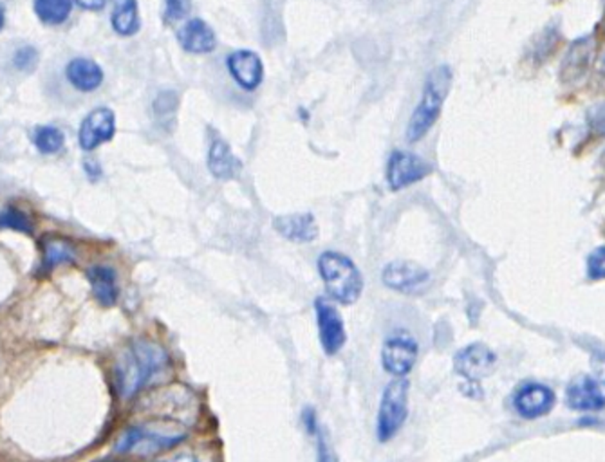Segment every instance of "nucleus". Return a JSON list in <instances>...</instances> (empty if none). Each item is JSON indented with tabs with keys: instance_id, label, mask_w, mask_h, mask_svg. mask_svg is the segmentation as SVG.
Instances as JSON below:
<instances>
[{
	"instance_id": "20e7f679",
	"label": "nucleus",
	"mask_w": 605,
	"mask_h": 462,
	"mask_svg": "<svg viewBox=\"0 0 605 462\" xmlns=\"http://www.w3.org/2000/svg\"><path fill=\"white\" fill-rule=\"evenodd\" d=\"M186 437V430L179 427H163L158 428L154 425L130 427L123 432L116 444V451L120 453H142L151 455L159 450L179 444Z\"/></svg>"
},
{
	"instance_id": "412c9836",
	"label": "nucleus",
	"mask_w": 605,
	"mask_h": 462,
	"mask_svg": "<svg viewBox=\"0 0 605 462\" xmlns=\"http://www.w3.org/2000/svg\"><path fill=\"white\" fill-rule=\"evenodd\" d=\"M112 29L121 36H132L139 31L137 0H114L112 10Z\"/></svg>"
},
{
	"instance_id": "2eb2a0df",
	"label": "nucleus",
	"mask_w": 605,
	"mask_h": 462,
	"mask_svg": "<svg viewBox=\"0 0 605 462\" xmlns=\"http://www.w3.org/2000/svg\"><path fill=\"white\" fill-rule=\"evenodd\" d=\"M177 40L181 43V48L194 55H205L212 53L217 45V38L213 29L201 19H192L186 22L179 33Z\"/></svg>"
},
{
	"instance_id": "72a5a7b5",
	"label": "nucleus",
	"mask_w": 605,
	"mask_h": 462,
	"mask_svg": "<svg viewBox=\"0 0 605 462\" xmlns=\"http://www.w3.org/2000/svg\"><path fill=\"white\" fill-rule=\"evenodd\" d=\"M4 20H6L4 10H3V8H0V31H3V27H4Z\"/></svg>"
},
{
	"instance_id": "473e14b6",
	"label": "nucleus",
	"mask_w": 605,
	"mask_h": 462,
	"mask_svg": "<svg viewBox=\"0 0 605 462\" xmlns=\"http://www.w3.org/2000/svg\"><path fill=\"white\" fill-rule=\"evenodd\" d=\"M593 365H594V371H596V374H598L600 381H603V383H605V356H598V358H594Z\"/></svg>"
},
{
	"instance_id": "f8f14e48",
	"label": "nucleus",
	"mask_w": 605,
	"mask_h": 462,
	"mask_svg": "<svg viewBox=\"0 0 605 462\" xmlns=\"http://www.w3.org/2000/svg\"><path fill=\"white\" fill-rule=\"evenodd\" d=\"M382 279L389 289L410 295L429 282V271L415 262L396 260L385 266Z\"/></svg>"
},
{
	"instance_id": "a878e982",
	"label": "nucleus",
	"mask_w": 605,
	"mask_h": 462,
	"mask_svg": "<svg viewBox=\"0 0 605 462\" xmlns=\"http://www.w3.org/2000/svg\"><path fill=\"white\" fill-rule=\"evenodd\" d=\"M13 64L20 73H33L38 65V51L31 45H24L13 55Z\"/></svg>"
},
{
	"instance_id": "9b49d317",
	"label": "nucleus",
	"mask_w": 605,
	"mask_h": 462,
	"mask_svg": "<svg viewBox=\"0 0 605 462\" xmlns=\"http://www.w3.org/2000/svg\"><path fill=\"white\" fill-rule=\"evenodd\" d=\"M556 403L555 392L542 383H526L514 396V408L521 418L533 421L547 415Z\"/></svg>"
},
{
	"instance_id": "f3484780",
	"label": "nucleus",
	"mask_w": 605,
	"mask_h": 462,
	"mask_svg": "<svg viewBox=\"0 0 605 462\" xmlns=\"http://www.w3.org/2000/svg\"><path fill=\"white\" fill-rule=\"evenodd\" d=\"M66 76L80 92H92L104 83L102 67L90 58H74L67 64Z\"/></svg>"
},
{
	"instance_id": "dca6fc26",
	"label": "nucleus",
	"mask_w": 605,
	"mask_h": 462,
	"mask_svg": "<svg viewBox=\"0 0 605 462\" xmlns=\"http://www.w3.org/2000/svg\"><path fill=\"white\" fill-rule=\"evenodd\" d=\"M275 229L293 243H313L318 237V226L311 213H291L276 217Z\"/></svg>"
},
{
	"instance_id": "c756f323",
	"label": "nucleus",
	"mask_w": 605,
	"mask_h": 462,
	"mask_svg": "<svg viewBox=\"0 0 605 462\" xmlns=\"http://www.w3.org/2000/svg\"><path fill=\"white\" fill-rule=\"evenodd\" d=\"M318 462H337V455L325 435H318Z\"/></svg>"
},
{
	"instance_id": "6e6552de",
	"label": "nucleus",
	"mask_w": 605,
	"mask_h": 462,
	"mask_svg": "<svg viewBox=\"0 0 605 462\" xmlns=\"http://www.w3.org/2000/svg\"><path fill=\"white\" fill-rule=\"evenodd\" d=\"M417 343L408 335H392L385 340L382 349V365L385 373L396 376L398 380L410 374L417 361Z\"/></svg>"
},
{
	"instance_id": "aec40b11",
	"label": "nucleus",
	"mask_w": 605,
	"mask_h": 462,
	"mask_svg": "<svg viewBox=\"0 0 605 462\" xmlns=\"http://www.w3.org/2000/svg\"><path fill=\"white\" fill-rule=\"evenodd\" d=\"M76 260L74 248L69 241L60 237H45L42 241V271H51L64 264Z\"/></svg>"
},
{
	"instance_id": "a211bd4d",
	"label": "nucleus",
	"mask_w": 605,
	"mask_h": 462,
	"mask_svg": "<svg viewBox=\"0 0 605 462\" xmlns=\"http://www.w3.org/2000/svg\"><path fill=\"white\" fill-rule=\"evenodd\" d=\"M87 279L90 282L92 293H95L97 300L105 305L111 307L118 302L120 296V289H118V279H116V271L109 266H92L87 271Z\"/></svg>"
},
{
	"instance_id": "39448f33",
	"label": "nucleus",
	"mask_w": 605,
	"mask_h": 462,
	"mask_svg": "<svg viewBox=\"0 0 605 462\" xmlns=\"http://www.w3.org/2000/svg\"><path fill=\"white\" fill-rule=\"evenodd\" d=\"M408 413V381L394 380L391 381L382 396L378 418H376V434L382 443L391 441L405 425Z\"/></svg>"
},
{
	"instance_id": "bb28decb",
	"label": "nucleus",
	"mask_w": 605,
	"mask_h": 462,
	"mask_svg": "<svg viewBox=\"0 0 605 462\" xmlns=\"http://www.w3.org/2000/svg\"><path fill=\"white\" fill-rule=\"evenodd\" d=\"M587 274L593 281H605V246L596 248L587 258Z\"/></svg>"
},
{
	"instance_id": "2f4dec72",
	"label": "nucleus",
	"mask_w": 605,
	"mask_h": 462,
	"mask_svg": "<svg viewBox=\"0 0 605 462\" xmlns=\"http://www.w3.org/2000/svg\"><path fill=\"white\" fill-rule=\"evenodd\" d=\"M165 462H205L199 455L196 453H177L175 457H172L170 460H165Z\"/></svg>"
},
{
	"instance_id": "f03ea898",
	"label": "nucleus",
	"mask_w": 605,
	"mask_h": 462,
	"mask_svg": "<svg viewBox=\"0 0 605 462\" xmlns=\"http://www.w3.org/2000/svg\"><path fill=\"white\" fill-rule=\"evenodd\" d=\"M450 85H452V71L448 65H439L430 71L423 87L422 102L417 104L407 127L408 143L420 142L422 137H425L427 132L432 128V125L441 114L443 104L448 96Z\"/></svg>"
},
{
	"instance_id": "4be33fe9",
	"label": "nucleus",
	"mask_w": 605,
	"mask_h": 462,
	"mask_svg": "<svg viewBox=\"0 0 605 462\" xmlns=\"http://www.w3.org/2000/svg\"><path fill=\"white\" fill-rule=\"evenodd\" d=\"M73 12V0H35L36 17L48 26L64 24Z\"/></svg>"
},
{
	"instance_id": "f257e3e1",
	"label": "nucleus",
	"mask_w": 605,
	"mask_h": 462,
	"mask_svg": "<svg viewBox=\"0 0 605 462\" xmlns=\"http://www.w3.org/2000/svg\"><path fill=\"white\" fill-rule=\"evenodd\" d=\"M168 368L163 347L152 342H136L116 363V389L121 397H132L158 380Z\"/></svg>"
},
{
	"instance_id": "c85d7f7f",
	"label": "nucleus",
	"mask_w": 605,
	"mask_h": 462,
	"mask_svg": "<svg viewBox=\"0 0 605 462\" xmlns=\"http://www.w3.org/2000/svg\"><path fill=\"white\" fill-rule=\"evenodd\" d=\"M587 123H589L593 132H596L600 135H605V102L594 105L587 112Z\"/></svg>"
},
{
	"instance_id": "7ed1b4c3",
	"label": "nucleus",
	"mask_w": 605,
	"mask_h": 462,
	"mask_svg": "<svg viewBox=\"0 0 605 462\" xmlns=\"http://www.w3.org/2000/svg\"><path fill=\"white\" fill-rule=\"evenodd\" d=\"M318 271L325 289L333 300L344 305H353L360 298L363 291V279L349 257L338 251H325L318 258Z\"/></svg>"
},
{
	"instance_id": "393cba45",
	"label": "nucleus",
	"mask_w": 605,
	"mask_h": 462,
	"mask_svg": "<svg viewBox=\"0 0 605 462\" xmlns=\"http://www.w3.org/2000/svg\"><path fill=\"white\" fill-rule=\"evenodd\" d=\"M174 95L175 92H161L156 100V104H154L156 116H158V121H161V125H165V121L172 123V119H174L175 107H177V98Z\"/></svg>"
},
{
	"instance_id": "1a4fd4ad",
	"label": "nucleus",
	"mask_w": 605,
	"mask_h": 462,
	"mask_svg": "<svg viewBox=\"0 0 605 462\" xmlns=\"http://www.w3.org/2000/svg\"><path fill=\"white\" fill-rule=\"evenodd\" d=\"M432 172L430 165L425 163L420 156L403 152V150H394L389 158V166H387V181L389 189L392 192L403 190L410 184L425 179Z\"/></svg>"
},
{
	"instance_id": "b1692460",
	"label": "nucleus",
	"mask_w": 605,
	"mask_h": 462,
	"mask_svg": "<svg viewBox=\"0 0 605 462\" xmlns=\"http://www.w3.org/2000/svg\"><path fill=\"white\" fill-rule=\"evenodd\" d=\"M0 229H13L26 235H33L35 226L33 220L22 210L10 206L0 212Z\"/></svg>"
},
{
	"instance_id": "7c9ffc66",
	"label": "nucleus",
	"mask_w": 605,
	"mask_h": 462,
	"mask_svg": "<svg viewBox=\"0 0 605 462\" xmlns=\"http://www.w3.org/2000/svg\"><path fill=\"white\" fill-rule=\"evenodd\" d=\"M76 4L87 12H100L105 8L107 0H76Z\"/></svg>"
},
{
	"instance_id": "ddd939ff",
	"label": "nucleus",
	"mask_w": 605,
	"mask_h": 462,
	"mask_svg": "<svg viewBox=\"0 0 605 462\" xmlns=\"http://www.w3.org/2000/svg\"><path fill=\"white\" fill-rule=\"evenodd\" d=\"M566 401L571 410L598 412L605 408V392L596 380L589 376H578L568 385Z\"/></svg>"
},
{
	"instance_id": "423d86ee",
	"label": "nucleus",
	"mask_w": 605,
	"mask_h": 462,
	"mask_svg": "<svg viewBox=\"0 0 605 462\" xmlns=\"http://www.w3.org/2000/svg\"><path fill=\"white\" fill-rule=\"evenodd\" d=\"M314 312H316V326H318L322 349L328 356L338 354L347 342V333H345L342 314L338 312L333 302H330L323 296L316 298Z\"/></svg>"
},
{
	"instance_id": "6ab92c4d",
	"label": "nucleus",
	"mask_w": 605,
	"mask_h": 462,
	"mask_svg": "<svg viewBox=\"0 0 605 462\" xmlns=\"http://www.w3.org/2000/svg\"><path fill=\"white\" fill-rule=\"evenodd\" d=\"M208 168L213 177L228 181L234 179L241 172L243 163L231 154V149L226 142H222L221 137H215L208 152Z\"/></svg>"
},
{
	"instance_id": "cd10ccee",
	"label": "nucleus",
	"mask_w": 605,
	"mask_h": 462,
	"mask_svg": "<svg viewBox=\"0 0 605 462\" xmlns=\"http://www.w3.org/2000/svg\"><path fill=\"white\" fill-rule=\"evenodd\" d=\"M167 10H165V22L172 24L189 15L192 10V0H165Z\"/></svg>"
},
{
	"instance_id": "4468645a",
	"label": "nucleus",
	"mask_w": 605,
	"mask_h": 462,
	"mask_svg": "<svg viewBox=\"0 0 605 462\" xmlns=\"http://www.w3.org/2000/svg\"><path fill=\"white\" fill-rule=\"evenodd\" d=\"M229 74L234 76V80L246 90H253L260 85L264 67L262 60L257 53L248 51V50H239L236 53H231L226 60Z\"/></svg>"
},
{
	"instance_id": "5701e85b",
	"label": "nucleus",
	"mask_w": 605,
	"mask_h": 462,
	"mask_svg": "<svg viewBox=\"0 0 605 462\" xmlns=\"http://www.w3.org/2000/svg\"><path fill=\"white\" fill-rule=\"evenodd\" d=\"M33 143L42 154H58L66 145V135L58 127L43 125L35 128Z\"/></svg>"
},
{
	"instance_id": "0eeeda50",
	"label": "nucleus",
	"mask_w": 605,
	"mask_h": 462,
	"mask_svg": "<svg viewBox=\"0 0 605 462\" xmlns=\"http://www.w3.org/2000/svg\"><path fill=\"white\" fill-rule=\"evenodd\" d=\"M495 361H497V358L492 352V349H488L483 343H472V345H467L464 349H461L455 354L454 366H455V373L464 381H469L470 385L477 387V383L492 373V368L495 366Z\"/></svg>"
},
{
	"instance_id": "9d476101",
	"label": "nucleus",
	"mask_w": 605,
	"mask_h": 462,
	"mask_svg": "<svg viewBox=\"0 0 605 462\" xmlns=\"http://www.w3.org/2000/svg\"><path fill=\"white\" fill-rule=\"evenodd\" d=\"M116 132V116L111 109L107 107H98L95 111H90L80 127L78 132V142L81 150L92 152L104 143L111 142Z\"/></svg>"
}]
</instances>
